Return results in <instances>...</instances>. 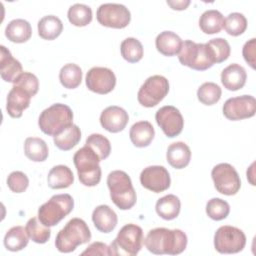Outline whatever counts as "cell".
<instances>
[{
    "label": "cell",
    "mask_w": 256,
    "mask_h": 256,
    "mask_svg": "<svg viewBox=\"0 0 256 256\" xmlns=\"http://www.w3.org/2000/svg\"><path fill=\"white\" fill-rule=\"evenodd\" d=\"M144 243L153 254L177 255L186 249L187 236L180 229L154 228L148 232Z\"/></svg>",
    "instance_id": "obj_1"
},
{
    "label": "cell",
    "mask_w": 256,
    "mask_h": 256,
    "mask_svg": "<svg viewBox=\"0 0 256 256\" xmlns=\"http://www.w3.org/2000/svg\"><path fill=\"white\" fill-rule=\"evenodd\" d=\"M91 232L86 222L80 218H72L58 232L55 246L61 253H70L79 245L89 242Z\"/></svg>",
    "instance_id": "obj_2"
},
{
    "label": "cell",
    "mask_w": 256,
    "mask_h": 256,
    "mask_svg": "<svg viewBox=\"0 0 256 256\" xmlns=\"http://www.w3.org/2000/svg\"><path fill=\"white\" fill-rule=\"evenodd\" d=\"M107 185L113 203L121 210H129L137 200L136 192L128 174L121 170H114L107 177Z\"/></svg>",
    "instance_id": "obj_3"
},
{
    "label": "cell",
    "mask_w": 256,
    "mask_h": 256,
    "mask_svg": "<svg viewBox=\"0 0 256 256\" xmlns=\"http://www.w3.org/2000/svg\"><path fill=\"white\" fill-rule=\"evenodd\" d=\"M73 124V112L65 104L56 103L43 110L38 119L40 130L48 136H56Z\"/></svg>",
    "instance_id": "obj_4"
},
{
    "label": "cell",
    "mask_w": 256,
    "mask_h": 256,
    "mask_svg": "<svg viewBox=\"0 0 256 256\" xmlns=\"http://www.w3.org/2000/svg\"><path fill=\"white\" fill-rule=\"evenodd\" d=\"M74 165L77 169L80 182L84 186L93 187L101 180V161L98 155L88 146H84L76 151L73 157Z\"/></svg>",
    "instance_id": "obj_5"
},
{
    "label": "cell",
    "mask_w": 256,
    "mask_h": 256,
    "mask_svg": "<svg viewBox=\"0 0 256 256\" xmlns=\"http://www.w3.org/2000/svg\"><path fill=\"white\" fill-rule=\"evenodd\" d=\"M179 62L197 71H204L212 67L215 63L213 54L207 44L195 43L192 40L182 42L178 53Z\"/></svg>",
    "instance_id": "obj_6"
},
{
    "label": "cell",
    "mask_w": 256,
    "mask_h": 256,
    "mask_svg": "<svg viewBox=\"0 0 256 256\" xmlns=\"http://www.w3.org/2000/svg\"><path fill=\"white\" fill-rule=\"evenodd\" d=\"M73 207L74 200L71 195L67 193L54 195L40 206L38 219L47 227L55 226L73 210Z\"/></svg>",
    "instance_id": "obj_7"
},
{
    "label": "cell",
    "mask_w": 256,
    "mask_h": 256,
    "mask_svg": "<svg viewBox=\"0 0 256 256\" xmlns=\"http://www.w3.org/2000/svg\"><path fill=\"white\" fill-rule=\"evenodd\" d=\"M144 243L143 230L136 224H126L110 244L111 255H137Z\"/></svg>",
    "instance_id": "obj_8"
},
{
    "label": "cell",
    "mask_w": 256,
    "mask_h": 256,
    "mask_svg": "<svg viewBox=\"0 0 256 256\" xmlns=\"http://www.w3.org/2000/svg\"><path fill=\"white\" fill-rule=\"evenodd\" d=\"M169 92V82L161 75H153L148 77L140 87L137 99L138 102L147 108H151L159 104Z\"/></svg>",
    "instance_id": "obj_9"
},
{
    "label": "cell",
    "mask_w": 256,
    "mask_h": 256,
    "mask_svg": "<svg viewBox=\"0 0 256 256\" xmlns=\"http://www.w3.org/2000/svg\"><path fill=\"white\" fill-rule=\"evenodd\" d=\"M246 244V236L237 227L224 225L219 227L214 235V247L221 254L238 253Z\"/></svg>",
    "instance_id": "obj_10"
},
{
    "label": "cell",
    "mask_w": 256,
    "mask_h": 256,
    "mask_svg": "<svg viewBox=\"0 0 256 256\" xmlns=\"http://www.w3.org/2000/svg\"><path fill=\"white\" fill-rule=\"evenodd\" d=\"M211 176L216 190L221 194L235 195L241 187V180L237 171L228 163H220L214 166Z\"/></svg>",
    "instance_id": "obj_11"
},
{
    "label": "cell",
    "mask_w": 256,
    "mask_h": 256,
    "mask_svg": "<svg viewBox=\"0 0 256 256\" xmlns=\"http://www.w3.org/2000/svg\"><path fill=\"white\" fill-rule=\"evenodd\" d=\"M96 18L105 27L122 29L130 23L131 14L128 8L122 4L105 3L97 9Z\"/></svg>",
    "instance_id": "obj_12"
},
{
    "label": "cell",
    "mask_w": 256,
    "mask_h": 256,
    "mask_svg": "<svg viewBox=\"0 0 256 256\" xmlns=\"http://www.w3.org/2000/svg\"><path fill=\"white\" fill-rule=\"evenodd\" d=\"M223 114L228 120L238 121L253 117L256 112V100L251 95L229 98L223 105Z\"/></svg>",
    "instance_id": "obj_13"
},
{
    "label": "cell",
    "mask_w": 256,
    "mask_h": 256,
    "mask_svg": "<svg viewBox=\"0 0 256 256\" xmlns=\"http://www.w3.org/2000/svg\"><path fill=\"white\" fill-rule=\"evenodd\" d=\"M155 120L164 134L169 138L178 136L183 130L184 119L182 114L172 105H166L158 109L155 114Z\"/></svg>",
    "instance_id": "obj_14"
},
{
    "label": "cell",
    "mask_w": 256,
    "mask_h": 256,
    "mask_svg": "<svg viewBox=\"0 0 256 256\" xmlns=\"http://www.w3.org/2000/svg\"><path fill=\"white\" fill-rule=\"evenodd\" d=\"M87 88L98 94L110 93L116 85L114 72L106 67H93L86 74Z\"/></svg>",
    "instance_id": "obj_15"
},
{
    "label": "cell",
    "mask_w": 256,
    "mask_h": 256,
    "mask_svg": "<svg viewBox=\"0 0 256 256\" xmlns=\"http://www.w3.org/2000/svg\"><path fill=\"white\" fill-rule=\"evenodd\" d=\"M142 186L154 193H160L170 187L171 179L169 172L163 166H148L140 174Z\"/></svg>",
    "instance_id": "obj_16"
},
{
    "label": "cell",
    "mask_w": 256,
    "mask_h": 256,
    "mask_svg": "<svg viewBox=\"0 0 256 256\" xmlns=\"http://www.w3.org/2000/svg\"><path fill=\"white\" fill-rule=\"evenodd\" d=\"M128 121V113L123 108L115 105L105 108L100 115L101 126L111 133L122 131L126 127Z\"/></svg>",
    "instance_id": "obj_17"
},
{
    "label": "cell",
    "mask_w": 256,
    "mask_h": 256,
    "mask_svg": "<svg viewBox=\"0 0 256 256\" xmlns=\"http://www.w3.org/2000/svg\"><path fill=\"white\" fill-rule=\"evenodd\" d=\"M31 96L24 90L13 86L7 95L6 110L12 118H20L30 105Z\"/></svg>",
    "instance_id": "obj_18"
},
{
    "label": "cell",
    "mask_w": 256,
    "mask_h": 256,
    "mask_svg": "<svg viewBox=\"0 0 256 256\" xmlns=\"http://www.w3.org/2000/svg\"><path fill=\"white\" fill-rule=\"evenodd\" d=\"M92 221L98 231L110 233L115 229L118 218L114 210L108 205H99L92 212Z\"/></svg>",
    "instance_id": "obj_19"
},
{
    "label": "cell",
    "mask_w": 256,
    "mask_h": 256,
    "mask_svg": "<svg viewBox=\"0 0 256 256\" xmlns=\"http://www.w3.org/2000/svg\"><path fill=\"white\" fill-rule=\"evenodd\" d=\"M247 74L243 66L233 63L223 69L221 72V82L223 86L230 91H237L246 83Z\"/></svg>",
    "instance_id": "obj_20"
},
{
    "label": "cell",
    "mask_w": 256,
    "mask_h": 256,
    "mask_svg": "<svg viewBox=\"0 0 256 256\" xmlns=\"http://www.w3.org/2000/svg\"><path fill=\"white\" fill-rule=\"evenodd\" d=\"M1 56H0V72L1 78L5 82H14L15 79L23 73L21 63L16 60L10 51L5 47L1 46Z\"/></svg>",
    "instance_id": "obj_21"
},
{
    "label": "cell",
    "mask_w": 256,
    "mask_h": 256,
    "mask_svg": "<svg viewBox=\"0 0 256 256\" xmlns=\"http://www.w3.org/2000/svg\"><path fill=\"white\" fill-rule=\"evenodd\" d=\"M167 162L175 169L185 168L191 159V150L187 144L178 141L170 144L166 152Z\"/></svg>",
    "instance_id": "obj_22"
},
{
    "label": "cell",
    "mask_w": 256,
    "mask_h": 256,
    "mask_svg": "<svg viewBox=\"0 0 256 256\" xmlns=\"http://www.w3.org/2000/svg\"><path fill=\"white\" fill-rule=\"evenodd\" d=\"M155 135L152 124L148 121H139L134 123L129 131L130 140L134 146L143 148L148 146Z\"/></svg>",
    "instance_id": "obj_23"
},
{
    "label": "cell",
    "mask_w": 256,
    "mask_h": 256,
    "mask_svg": "<svg viewBox=\"0 0 256 256\" xmlns=\"http://www.w3.org/2000/svg\"><path fill=\"white\" fill-rule=\"evenodd\" d=\"M155 45L158 52L162 55L174 56L179 53L182 46V40L172 31H163L157 35Z\"/></svg>",
    "instance_id": "obj_24"
},
{
    "label": "cell",
    "mask_w": 256,
    "mask_h": 256,
    "mask_svg": "<svg viewBox=\"0 0 256 256\" xmlns=\"http://www.w3.org/2000/svg\"><path fill=\"white\" fill-rule=\"evenodd\" d=\"M31 35V25L24 19H14L5 28V36L14 43H24L30 39Z\"/></svg>",
    "instance_id": "obj_25"
},
{
    "label": "cell",
    "mask_w": 256,
    "mask_h": 256,
    "mask_svg": "<svg viewBox=\"0 0 256 256\" xmlns=\"http://www.w3.org/2000/svg\"><path fill=\"white\" fill-rule=\"evenodd\" d=\"M74 182L71 169L65 165L54 166L48 173L47 183L52 189L68 188Z\"/></svg>",
    "instance_id": "obj_26"
},
{
    "label": "cell",
    "mask_w": 256,
    "mask_h": 256,
    "mask_svg": "<svg viewBox=\"0 0 256 256\" xmlns=\"http://www.w3.org/2000/svg\"><path fill=\"white\" fill-rule=\"evenodd\" d=\"M157 214L165 220H173L175 219L181 209V202L176 195L168 194L156 202L155 206Z\"/></svg>",
    "instance_id": "obj_27"
},
{
    "label": "cell",
    "mask_w": 256,
    "mask_h": 256,
    "mask_svg": "<svg viewBox=\"0 0 256 256\" xmlns=\"http://www.w3.org/2000/svg\"><path fill=\"white\" fill-rule=\"evenodd\" d=\"M29 235L23 226L10 228L4 237V246L7 250L16 252L25 248L29 242Z\"/></svg>",
    "instance_id": "obj_28"
},
{
    "label": "cell",
    "mask_w": 256,
    "mask_h": 256,
    "mask_svg": "<svg viewBox=\"0 0 256 256\" xmlns=\"http://www.w3.org/2000/svg\"><path fill=\"white\" fill-rule=\"evenodd\" d=\"M37 26L39 36L45 40L56 39L63 30L62 21L54 15H47L42 17L38 21Z\"/></svg>",
    "instance_id": "obj_29"
},
{
    "label": "cell",
    "mask_w": 256,
    "mask_h": 256,
    "mask_svg": "<svg viewBox=\"0 0 256 256\" xmlns=\"http://www.w3.org/2000/svg\"><path fill=\"white\" fill-rule=\"evenodd\" d=\"M26 157L34 162H43L47 159L49 150L46 142L38 137H28L24 142Z\"/></svg>",
    "instance_id": "obj_30"
},
{
    "label": "cell",
    "mask_w": 256,
    "mask_h": 256,
    "mask_svg": "<svg viewBox=\"0 0 256 256\" xmlns=\"http://www.w3.org/2000/svg\"><path fill=\"white\" fill-rule=\"evenodd\" d=\"M80 139H81V130L75 124L68 126L61 133L53 137L55 146L63 151H68L73 147H75L79 143Z\"/></svg>",
    "instance_id": "obj_31"
},
{
    "label": "cell",
    "mask_w": 256,
    "mask_h": 256,
    "mask_svg": "<svg viewBox=\"0 0 256 256\" xmlns=\"http://www.w3.org/2000/svg\"><path fill=\"white\" fill-rule=\"evenodd\" d=\"M199 26L205 34L219 33L224 26V17L218 10H207L200 16Z\"/></svg>",
    "instance_id": "obj_32"
},
{
    "label": "cell",
    "mask_w": 256,
    "mask_h": 256,
    "mask_svg": "<svg viewBox=\"0 0 256 256\" xmlns=\"http://www.w3.org/2000/svg\"><path fill=\"white\" fill-rule=\"evenodd\" d=\"M59 80L65 88L75 89L82 81V70L74 63L65 64L59 72Z\"/></svg>",
    "instance_id": "obj_33"
},
{
    "label": "cell",
    "mask_w": 256,
    "mask_h": 256,
    "mask_svg": "<svg viewBox=\"0 0 256 256\" xmlns=\"http://www.w3.org/2000/svg\"><path fill=\"white\" fill-rule=\"evenodd\" d=\"M69 22L77 27L87 26L92 21V10L88 5L76 3L68 9Z\"/></svg>",
    "instance_id": "obj_34"
},
{
    "label": "cell",
    "mask_w": 256,
    "mask_h": 256,
    "mask_svg": "<svg viewBox=\"0 0 256 256\" xmlns=\"http://www.w3.org/2000/svg\"><path fill=\"white\" fill-rule=\"evenodd\" d=\"M120 51L122 57L130 63H136L143 57V46L138 39L133 37H128L122 41Z\"/></svg>",
    "instance_id": "obj_35"
},
{
    "label": "cell",
    "mask_w": 256,
    "mask_h": 256,
    "mask_svg": "<svg viewBox=\"0 0 256 256\" xmlns=\"http://www.w3.org/2000/svg\"><path fill=\"white\" fill-rule=\"evenodd\" d=\"M26 231L29 237L38 244L46 243L51 236V230L49 227L43 225L39 219L36 217H32L26 223Z\"/></svg>",
    "instance_id": "obj_36"
},
{
    "label": "cell",
    "mask_w": 256,
    "mask_h": 256,
    "mask_svg": "<svg viewBox=\"0 0 256 256\" xmlns=\"http://www.w3.org/2000/svg\"><path fill=\"white\" fill-rule=\"evenodd\" d=\"M222 90L214 82H205L197 90L198 100L204 105H213L221 98Z\"/></svg>",
    "instance_id": "obj_37"
},
{
    "label": "cell",
    "mask_w": 256,
    "mask_h": 256,
    "mask_svg": "<svg viewBox=\"0 0 256 256\" xmlns=\"http://www.w3.org/2000/svg\"><path fill=\"white\" fill-rule=\"evenodd\" d=\"M85 145L90 147L100 158V160L106 159L111 152L110 141L101 134H91L87 137Z\"/></svg>",
    "instance_id": "obj_38"
},
{
    "label": "cell",
    "mask_w": 256,
    "mask_h": 256,
    "mask_svg": "<svg viewBox=\"0 0 256 256\" xmlns=\"http://www.w3.org/2000/svg\"><path fill=\"white\" fill-rule=\"evenodd\" d=\"M223 28L231 36H239L243 34L247 28V19L242 13H230L224 19Z\"/></svg>",
    "instance_id": "obj_39"
},
{
    "label": "cell",
    "mask_w": 256,
    "mask_h": 256,
    "mask_svg": "<svg viewBox=\"0 0 256 256\" xmlns=\"http://www.w3.org/2000/svg\"><path fill=\"white\" fill-rule=\"evenodd\" d=\"M230 212L229 204L220 198H212L206 204V213L207 215L215 220L220 221L225 219Z\"/></svg>",
    "instance_id": "obj_40"
},
{
    "label": "cell",
    "mask_w": 256,
    "mask_h": 256,
    "mask_svg": "<svg viewBox=\"0 0 256 256\" xmlns=\"http://www.w3.org/2000/svg\"><path fill=\"white\" fill-rule=\"evenodd\" d=\"M208 45V47L210 48L215 63H221L225 60L228 59V57L230 56V45L228 43V41L224 38H214L211 39L210 41H208L206 43Z\"/></svg>",
    "instance_id": "obj_41"
},
{
    "label": "cell",
    "mask_w": 256,
    "mask_h": 256,
    "mask_svg": "<svg viewBox=\"0 0 256 256\" xmlns=\"http://www.w3.org/2000/svg\"><path fill=\"white\" fill-rule=\"evenodd\" d=\"M13 86L26 91L31 97H33L38 92L39 81L34 74L30 72H23L15 79Z\"/></svg>",
    "instance_id": "obj_42"
},
{
    "label": "cell",
    "mask_w": 256,
    "mask_h": 256,
    "mask_svg": "<svg viewBox=\"0 0 256 256\" xmlns=\"http://www.w3.org/2000/svg\"><path fill=\"white\" fill-rule=\"evenodd\" d=\"M7 185L12 192L22 193L27 189L29 179L25 173L21 171H14L9 174L7 178Z\"/></svg>",
    "instance_id": "obj_43"
},
{
    "label": "cell",
    "mask_w": 256,
    "mask_h": 256,
    "mask_svg": "<svg viewBox=\"0 0 256 256\" xmlns=\"http://www.w3.org/2000/svg\"><path fill=\"white\" fill-rule=\"evenodd\" d=\"M255 40H256L255 38H252L249 41H247L244 44L243 49H242V54H243V57H244L245 61L253 69H255V47H256V44H255L256 41Z\"/></svg>",
    "instance_id": "obj_44"
},
{
    "label": "cell",
    "mask_w": 256,
    "mask_h": 256,
    "mask_svg": "<svg viewBox=\"0 0 256 256\" xmlns=\"http://www.w3.org/2000/svg\"><path fill=\"white\" fill-rule=\"evenodd\" d=\"M81 255H111L110 246L102 242H93L90 244Z\"/></svg>",
    "instance_id": "obj_45"
},
{
    "label": "cell",
    "mask_w": 256,
    "mask_h": 256,
    "mask_svg": "<svg viewBox=\"0 0 256 256\" xmlns=\"http://www.w3.org/2000/svg\"><path fill=\"white\" fill-rule=\"evenodd\" d=\"M167 4L174 10H184L190 4L189 0L186 1H167Z\"/></svg>",
    "instance_id": "obj_46"
}]
</instances>
